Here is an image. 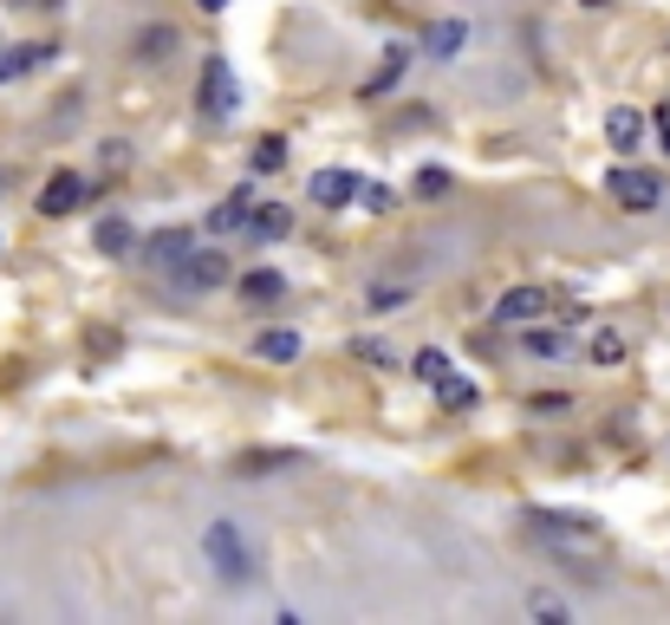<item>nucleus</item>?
<instances>
[{"mask_svg": "<svg viewBox=\"0 0 670 625\" xmlns=\"http://www.w3.org/2000/svg\"><path fill=\"white\" fill-rule=\"evenodd\" d=\"M202 554H208V567H215L222 587H254V574H261L241 522H208V528H202Z\"/></svg>", "mask_w": 670, "mask_h": 625, "instance_id": "nucleus-1", "label": "nucleus"}, {"mask_svg": "<svg viewBox=\"0 0 670 625\" xmlns=\"http://www.w3.org/2000/svg\"><path fill=\"white\" fill-rule=\"evenodd\" d=\"M606 189H612V202L632 209V215H652V209L665 202V176H658V170H639V163H619V170L606 176Z\"/></svg>", "mask_w": 670, "mask_h": 625, "instance_id": "nucleus-2", "label": "nucleus"}, {"mask_svg": "<svg viewBox=\"0 0 670 625\" xmlns=\"http://www.w3.org/2000/svg\"><path fill=\"white\" fill-rule=\"evenodd\" d=\"M528 528H534L541 541L567 548V554H573V548H599V528H593L586 515H554V509H534V515H528Z\"/></svg>", "mask_w": 670, "mask_h": 625, "instance_id": "nucleus-3", "label": "nucleus"}, {"mask_svg": "<svg viewBox=\"0 0 670 625\" xmlns=\"http://www.w3.org/2000/svg\"><path fill=\"white\" fill-rule=\"evenodd\" d=\"M202 111H208V117H235V111H241V85H235V65H228L222 52L202 65Z\"/></svg>", "mask_w": 670, "mask_h": 625, "instance_id": "nucleus-4", "label": "nucleus"}, {"mask_svg": "<svg viewBox=\"0 0 670 625\" xmlns=\"http://www.w3.org/2000/svg\"><path fill=\"white\" fill-rule=\"evenodd\" d=\"M228 274H235V267H228V254H222V248H189V261H182L169 280H176V287H189V293H208V287H222Z\"/></svg>", "mask_w": 670, "mask_h": 625, "instance_id": "nucleus-5", "label": "nucleus"}, {"mask_svg": "<svg viewBox=\"0 0 670 625\" xmlns=\"http://www.w3.org/2000/svg\"><path fill=\"white\" fill-rule=\"evenodd\" d=\"M547 307H554L547 287H508L495 300V326H534V320H547Z\"/></svg>", "mask_w": 670, "mask_h": 625, "instance_id": "nucleus-6", "label": "nucleus"}, {"mask_svg": "<svg viewBox=\"0 0 670 625\" xmlns=\"http://www.w3.org/2000/svg\"><path fill=\"white\" fill-rule=\"evenodd\" d=\"M189 248H195V235H189V228H163V235H150V241H143V261H150L156 274H176V267L189 261Z\"/></svg>", "mask_w": 670, "mask_h": 625, "instance_id": "nucleus-7", "label": "nucleus"}, {"mask_svg": "<svg viewBox=\"0 0 670 625\" xmlns=\"http://www.w3.org/2000/svg\"><path fill=\"white\" fill-rule=\"evenodd\" d=\"M463 46H469V20H430L424 26V52L430 59L450 65V59H463Z\"/></svg>", "mask_w": 670, "mask_h": 625, "instance_id": "nucleus-8", "label": "nucleus"}, {"mask_svg": "<svg viewBox=\"0 0 670 625\" xmlns=\"http://www.w3.org/2000/svg\"><path fill=\"white\" fill-rule=\"evenodd\" d=\"M85 202V176H72V170H59L46 189H39V215H72Z\"/></svg>", "mask_w": 670, "mask_h": 625, "instance_id": "nucleus-9", "label": "nucleus"}, {"mask_svg": "<svg viewBox=\"0 0 670 625\" xmlns=\"http://www.w3.org/2000/svg\"><path fill=\"white\" fill-rule=\"evenodd\" d=\"M639 137H645V117H639L632 104H612V111H606V143H612L619 157H632Z\"/></svg>", "mask_w": 670, "mask_h": 625, "instance_id": "nucleus-10", "label": "nucleus"}, {"mask_svg": "<svg viewBox=\"0 0 670 625\" xmlns=\"http://www.w3.org/2000/svg\"><path fill=\"white\" fill-rule=\"evenodd\" d=\"M313 202H319V209L358 202V176H352V170H319V176H313Z\"/></svg>", "mask_w": 670, "mask_h": 625, "instance_id": "nucleus-11", "label": "nucleus"}, {"mask_svg": "<svg viewBox=\"0 0 670 625\" xmlns=\"http://www.w3.org/2000/svg\"><path fill=\"white\" fill-rule=\"evenodd\" d=\"M248 215H254V196H248V189H235L228 202H215V209H208V235H241V228H248Z\"/></svg>", "mask_w": 670, "mask_h": 625, "instance_id": "nucleus-12", "label": "nucleus"}, {"mask_svg": "<svg viewBox=\"0 0 670 625\" xmlns=\"http://www.w3.org/2000/svg\"><path fill=\"white\" fill-rule=\"evenodd\" d=\"M404 65H410V46H384V65L365 78V104H371V98H384V91L404 78Z\"/></svg>", "mask_w": 670, "mask_h": 625, "instance_id": "nucleus-13", "label": "nucleus"}, {"mask_svg": "<svg viewBox=\"0 0 670 625\" xmlns=\"http://www.w3.org/2000/svg\"><path fill=\"white\" fill-rule=\"evenodd\" d=\"M300 463H306V450H248L235 470L241 476H267V470H300Z\"/></svg>", "mask_w": 670, "mask_h": 625, "instance_id": "nucleus-14", "label": "nucleus"}, {"mask_svg": "<svg viewBox=\"0 0 670 625\" xmlns=\"http://www.w3.org/2000/svg\"><path fill=\"white\" fill-rule=\"evenodd\" d=\"M254 352L274 359V365H287V359H300V333H293V326H267V333L254 339Z\"/></svg>", "mask_w": 670, "mask_h": 625, "instance_id": "nucleus-15", "label": "nucleus"}, {"mask_svg": "<svg viewBox=\"0 0 670 625\" xmlns=\"http://www.w3.org/2000/svg\"><path fill=\"white\" fill-rule=\"evenodd\" d=\"M287 228H293V215H287L280 202H267V209H254V215H248V235H254V241H280Z\"/></svg>", "mask_w": 670, "mask_h": 625, "instance_id": "nucleus-16", "label": "nucleus"}, {"mask_svg": "<svg viewBox=\"0 0 670 625\" xmlns=\"http://www.w3.org/2000/svg\"><path fill=\"white\" fill-rule=\"evenodd\" d=\"M280 287H287V280H280L274 267H254V274H241V300H248V307H267V300H280Z\"/></svg>", "mask_w": 670, "mask_h": 625, "instance_id": "nucleus-17", "label": "nucleus"}, {"mask_svg": "<svg viewBox=\"0 0 670 625\" xmlns=\"http://www.w3.org/2000/svg\"><path fill=\"white\" fill-rule=\"evenodd\" d=\"M521 333H528V352H534V359H567V352H573V339H567V333H554V326H541V320H534V326H521Z\"/></svg>", "mask_w": 670, "mask_h": 625, "instance_id": "nucleus-18", "label": "nucleus"}, {"mask_svg": "<svg viewBox=\"0 0 670 625\" xmlns=\"http://www.w3.org/2000/svg\"><path fill=\"white\" fill-rule=\"evenodd\" d=\"M46 59H52V46H13V52H0V85L20 78V72H33V65H46Z\"/></svg>", "mask_w": 670, "mask_h": 625, "instance_id": "nucleus-19", "label": "nucleus"}, {"mask_svg": "<svg viewBox=\"0 0 670 625\" xmlns=\"http://www.w3.org/2000/svg\"><path fill=\"white\" fill-rule=\"evenodd\" d=\"M98 248H104V254H130V248H137L130 222H124V215H104V222H98Z\"/></svg>", "mask_w": 670, "mask_h": 625, "instance_id": "nucleus-20", "label": "nucleus"}, {"mask_svg": "<svg viewBox=\"0 0 670 625\" xmlns=\"http://www.w3.org/2000/svg\"><path fill=\"white\" fill-rule=\"evenodd\" d=\"M410 372H417V378H424V385H443V378H450V372H456V365H450V352H437V346H424V352H417V359H410Z\"/></svg>", "mask_w": 670, "mask_h": 625, "instance_id": "nucleus-21", "label": "nucleus"}, {"mask_svg": "<svg viewBox=\"0 0 670 625\" xmlns=\"http://www.w3.org/2000/svg\"><path fill=\"white\" fill-rule=\"evenodd\" d=\"M437 398H443V411H469V404H476V385H469V378H456V372H450V378H443V385H437Z\"/></svg>", "mask_w": 670, "mask_h": 625, "instance_id": "nucleus-22", "label": "nucleus"}, {"mask_svg": "<svg viewBox=\"0 0 670 625\" xmlns=\"http://www.w3.org/2000/svg\"><path fill=\"white\" fill-rule=\"evenodd\" d=\"M169 46H176V33H169V26L137 33V59H169Z\"/></svg>", "mask_w": 670, "mask_h": 625, "instance_id": "nucleus-23", "label": "nucleus"}, {"mask_svg": "<svg viewBox=\"0 0 670 625\" xmlns=\"http://www.w3.org/2000/svg\"><path fill=\"white\" fill-rule=\"evenodd\" d=\"M248 163H254V170H261V176H267V170H280V163H287V137H261V143H254V157H248Z\"/></svg>", "mask_w": 670, "mask_h": 625, "instance_id": "nucleus-24", "label": "nucleus"}, {"mask_svg": "<svg viewBox=\"0 0 670 625\" xmlns=\"http://www.w3.org/2000/svg\"><path fill=\"white\" fill-rule=\"evenodd\" d=\"M619 359H625V339H619L612 326H606V333H593V365H619Z\"/></svg>", "mask_w": 670, "mask_h": 625, "instance_id": "nucleus-25", "label": "nucleus"}, {"mask_svg": "<svg viewBox=\"0 0 670 625\" xmlns=\"http://www.w3.org/2000/svg\"><path fill=\"white\" fill-rule=\"evenodd\" d=\"M410 300V287L404 280H391V287H371V313H384V307H404Z\"/></svg>", "mask_w": 670, "mask_h": 625, "instance_id": "nucleus-26", "label": "nucleus"}, {"mask_svg": "<svg viewBox=\"0 0 670 625\" xmlns=\"http://www.w3.org/2000/svg\"><path fill=\"white\" fill-rule=\"evenodd\" d=\"M352 359H365V365H391V346H384V339H352Z\"/></svg>", "mask_w": 670, "mask_h": 625, "instance_id": "nucleus-27", "label": "nucleus"}, {"mask_svg": "<svg viewBox=\"0 0 670 625\" xmlns=\"http://www.w3.org/2000/svg\"><path fill=\"white\" fill-rule=\"evenodd\" d=\"M358 202H365L371 215H384V209H391V189H384V183H358Z\"/></svg>", "mask_w": 670, "mask_h": 625, "instance_id": "nucleus-28", "label": "nucleus"}, {"mask_svg": "<svg viewBox=\"0 0 670 625\" xmlns=\"http://www.w3.org/2000/svg\"><path fill=\"white\" fill-rule=\"evenodd\" d=\"M443 189H450L443 170H417V196H443Z\"/></svg>", "mask_w": 670, "mask_h": 625, "instance_id": "nucleus-29", "label": "nucleus"}, {"mask_svg": "<svg viewBox=\"0 0 670 625\" xmlns=\"http://www.w3.org/2000/svg\"><path fill=\"white\" fill-rule=\"evenodd\" d=\"M124 163H130V143H104V170H111V176H117V170H124Z\"/></svg>", "mask_w": 670, "mask_h": 625, "instance_id": "nucleus-30", "label": "nucleus"}, {"mask_svg": "<svg viewBox=\"0 0 670 625\" xmlns=\"http://www.w3.org/2000/svg\"><path fill=\"white\" fill-rule=\"evenodd\" d=\"M195 7H202V13H222V7H228V0H195Z\"/></svg>", "mask_w": 670, "mask_h": 625, "instance_id": "nucleus-31", "label": "nucleus"}, {"mask_svg": "<svg viewBox=\"0 0 670 625\" xmlns=\"http://www.w3.org/2000/svg\"><path fill=\"white\" fill-rule=\"evenodd\" d=\"M658 124H665V143H670V111H658Z\"/></svg>", "mask_w": 670, "mask_h": 625, "instance_id": "nucleus-32", "label": "nucleus"}, {"mask_svg": "<svg viewBox=\"0 0 670 625\" xmlns=\"http://www.w3.org/2000/svg\"><path fill=\"white\" fill-rule=\"evenodd\" d=\"M580 7H606V0H580Z\"/></svg>", "mask_w": 670, "mask_h": 625, "instance_id": "nucleus-33", "label": "nucleus"}, {"mask_svg": "<svg viewBox=\"0 0 670 625\" xmlns=\"http://www.w3.org/2000/svg\"><path fill=\"white\" fill-rule=\"evenodd\" d=\"M33 7H59V0H33Z\"/></svg>", "mask_w": 670, "mask_h": 625, "instance_id": "nucleus-34", "label": "nucleus"}]
</instances>
